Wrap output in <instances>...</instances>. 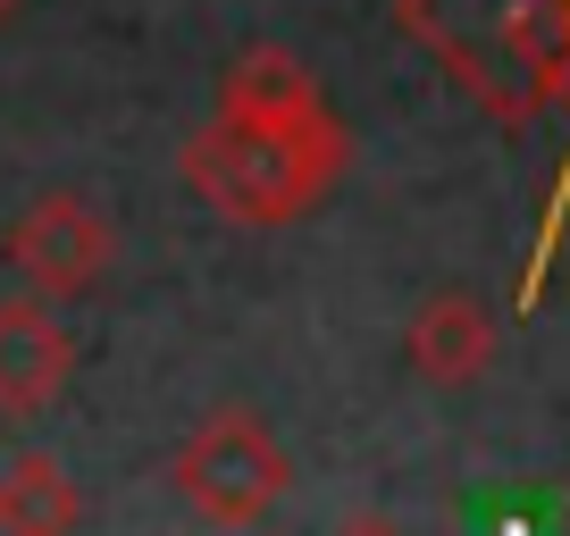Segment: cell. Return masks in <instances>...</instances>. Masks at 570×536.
Returning <instances> with one entry per match:
<instances>
[{"mask_svg":"<svg viewBox=\"0 0 570 536\" xmlns=\"http://www.w3.org/2000/svg\"><path fill=\"white\" fill-rule=\"evenodd\" d=\"M394 18L503 135L570 101L562 0H394Z\"/></svg>","mask_w":570,"mask_h":536,"instance_id":"6da1fadb","label":"cell"},{"mask_svg":"<svg viewBox=\"0 0 570 536\" xmlns=\"http://www.w3.org/2000/svg\"><path fill=\"white\" fill-rule=\"evenodd\" d=\"M185 185H194L202 210L235 218V227H285V218L320 210L327 193L353 168V143H344L336 109H311L294 126H235L210 118L194 143L177 151Z\"/></svg>","mask_w":570,"mask_h":536,"instance_id":"7a4b0ae2","label":"cell"},{"mask_svg":"<svg viewBox=\"0 0 570 536\" xmlns=\"http://www.w3.org/2000/svg\"><path fill=\"white\" fill-rule=\"evenodd\" d=\"M168 478H177V495L194 503L210 528H261V519L285 503V486H294V461H285V445L268 436L261 411L227 403V411H210L177 445Z\"/></svg>","mask_w":570,"mask_h":536,"instance_id":"3957f363","label":"cell"},{"mask_svg":"<svg viewBox=\"0 0 570 536\" xmlns=\"http://www.w3.org/2000/svg\"><path fill=\"white\" fill-rule=\"evenodd\" d=\"M0 260H9V277H18L26 294H42V302H85L109 268H118V235H109V218L92 210L85 193H35L9 218V235H0Z\"/></svg>","mask_w":570,"mask_h":536,"instance_id":"277c9868","label":"cell"},{"mask_svg":"<svg viewBox=\"0 0 570 536\" xmlns=\"http://www.w3.org/2000/svg\"><path fill=\"white\" fill-rule=\"evenodd\" d=\"M76 377V336L59 302L42 294H0V419H42Z\"/></svg>","mask_w":570,"mask_h":536,"instance_id":"5b68a950","label":"cell"},{"mask_svg":"<svg viewBox=\"0 0 570 536\" xmlns=\"http://www.w3.org/2000/svg\"><path fill=\"white\" fill-rule=\"evenodd\" d=\"M411 369L428 377V386H479L487 369H495V319H487L479 294H428L420 310H411Z\"/></svg>","mask_w":570,"mask_h":536,"instance_id":"8992f818","label":"cell"},{"mask_svg":"<svg viewBox=\"0 0 570 536\" xmlns=\"http://www.w3.org/2000/svg\"><path fill=\"white\" fill-rule=\"evenodd\" d=\"M311 109H327L320 76H311L294 51H277V42L244 51L227 76H218V118H235V126H294V118H311Z\"/></svg>","mask_w":570,"mask_h":536,"instance_id":"52a82bcc","label":"cell"},{"mask_svg":"<svg viewBox=\"0 0 570 536\" xmlns=\"http://www.w3.org/2000/svg\"><path fill=\"white\" fill-rule=\"evenodd\" d=\"M76 519H85V495L59 453L0 461V536H76Z\"/></svg>","mask_w":570,"mask_h":536,"instance_id":"ba28073f","label":"cell"},{"mask_svg":"<svg viewBox=\"0 0 570 536\" xmlns=\"http://www.w3.org/2000/svg\"><path fill=\"white\" fill-rule=\"evenodd\" d=\"M336 536H403V528H394V519H344Z\"/></svg>","mask_w":570,"mask_h":536,"instance_id":"9c48e42d","label":"cell"},{"mask_svg":"<svg viewBox=\"0 0 570 536\" xmlns=\"http://www.w3.org/2000/svg\"><path fill=\"white\" fill-rule=\"evenodd\" d=\"M18 9H26V0H0V26H9V18H18Z\"/></svg>","mask_w":570,"mask_h":536,"instance_id":"30bf717a","label":"cell"},{"mask_svg":"<svg viewBox=\"0 0 570 536\" xmlns=\"http://www.w3.org/2000/svg\"><path fill=\"white\" fill-rule=\"evenodd\" d=\"M562 42H570V0H562Z\"/></svg>","mask_w":570,"mask_h":536,"instance_id":"8fae6325","label":"cell"}]
</instances>
